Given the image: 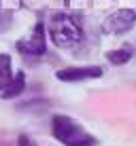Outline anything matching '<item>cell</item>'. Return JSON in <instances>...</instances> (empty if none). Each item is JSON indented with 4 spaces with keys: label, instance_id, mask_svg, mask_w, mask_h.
<instances>
[{
    "label": "cell",
    "instance_id": "8",
    "mask_svg": "<svg viewBox=\"0 0 136 146\" xmlns=\"http://www.w3.org/2000/svg\"><path fill=\"white\" fill-rule=\"evenodd\" d=\"M107 59L113 66H123L132 59V49L130 47H121V49H113V51L107 53Z\"/></svg>",
    "mask_w": 136,
    "mask_h": 146
},
{
    "label": "cell",
    "instance_id": "7",
    "mask_svg": "<svg viewBox=\"0 0 136 146\" xmlns=\"http://www.w3.org/2000/svg\"><path fill=\"white\" fill-rule=\"evenodd\" d=\"M13 78V66H11V55L0 53V91L9 85V80Z\"/></svg>",
    "mask_w": 136,
    "mask_h": 146
},
{
    "label": "cell",
    "instance_id": "2",
    "mask_svg": "<svg viewBox=\"0 0 136 146\" xmlns=\"http://www.w3.org/2000/svg\"><path fill=\"white\" fill-rule=\"evenodd\" d=\"M51 133L64 146H96L98 140L68 114H55L51 119Z\"/></svg>",
    "mask_w": 136,
    "mask_h": 146
},
{
    "label": "cell",
    "instance_id": "6",
    "mask_svg": "<svg viewBox=\"0 0 136 146\" xmlns=\"http://www.w3.org/2000/svg\"><path fill=\"white\" fill-rule=\"evenodd\" d=\"M23 89H26V74L17 72V74H13V78L9 80L7 87L0 91V95H2L4 100H13V98H17V95H21Z\"/></svg>",
    "mask_w": 136,
    "mask_h": 146
},
{
    "label": "cell",
    "instance_id": "4",
    "mask_svg": "<svg viewBox=\"0 0 136 146\" xmlns=\"http://www.w3.org/2000/svg\"><path fill=\"white\" fill-rule=\"evenodd\" d=\"M17 51L28 55V57H38V55H45L47 53V32H45V26L41 21L36 23L34 32L30 34L28 38L23 40H17Z\"/></svg>",
    "mask_w": 136,
    "mask_h": 146
},
{
    "label": "cell",
    "instance_id": "1",
    "mask_svg": "<svg viewBox=\"0 0 136 146\" xmlns=\"http://www.w3.org/2000/svg\"><path fill=\"white\" fill-rule=\"evenodd\" d=\"M47 34L51 36V42L60 49H70L83 40V28L77 17L70 13H51L47 21Z\"/></svg>",
    "mask_w": 136,
    "mask_h": 146
},
{
    "label": "cell",
    "instance_id": "3",
    "mask_svg": "<svg viewBox=\"0 0 136 146\" xmlns=\"http://www.w3.org/2000/svg\"><path fill=\"white\" fill-rule=\"evenodd\" d=\"M136 23V11L134 9H119L113 11L104 19L102 23V32L104 34H115V36H121V34L130 32Z\"/></svg>",
    "mask_w": 136,
    "mask_h": 146
},
{
    "label": "cell",
    "instance_id": "5",
    "mask_svg": "<svg viewBox=\"0 0 136 146\" xmlns=\"http://www.w3.org/2000/svg\"><path fill=\"white\" fill-rule=\"evenodd\" d=\"M104 76L102 66H68L55 72V78L62 83H83V80H92Z\"/></svg>",
    "mask_w": 136,
    "mask_h": 146
}]
</instances>
